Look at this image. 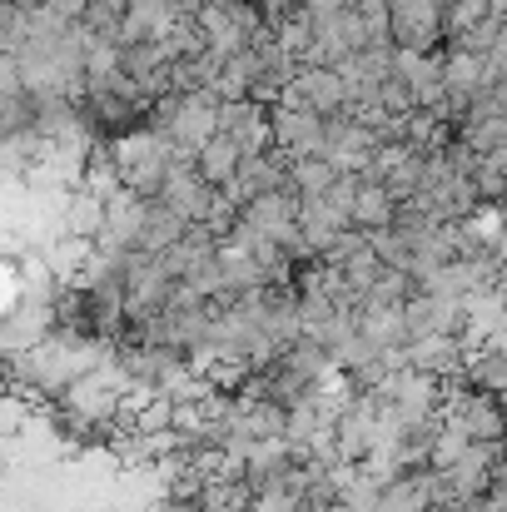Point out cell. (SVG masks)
<instances>
[{
  "label": "cell",
  "instance_id": "obj_3",
  "mask_svg": "<svg viewBox=\"0 0 507 512\" xmlns=\"http://www.w3.org/2000/svg\"><path fill=\"white\" fill-rule=\"evenodd\" d=\"M219 130L244 150V155H259L269 150V100H224L219 105Z\"/></svg>",
  "mask_w": 507,
  "mask_h": 512
},
{
  "label": "cell",
  "instance_id": "obj_8",
  "mask_svg": "<svg viewBox=\"0 0 507 512\" xmlns=\"http://www.w3.org/2000/svg\"><path fill=\"white\" fill-rule=\"evenodd\" d=\"M130 5H135V0H130Z\"/></svg>",
  "mask_w": 507,
  "mask_h": 512
},
{
  "label": "cell",
  "instance_id": "obj_2",
  "mask_svg": "<svg viewBox=\"0 0 507 512\" xmlns=\"http://www.w3.org/2000/svg\"><path fill=\"white\" fill-rule=\"evenodd\" d=\"M289 95H299V100H304L309 110H319L324 120H329V115H348V80H343L338 65L304 60L299 75H294V85H289Z\"/></svg>",
  "mask_w": 507,
  "mask_h": 512
},
{
  "label": "cell",
  "instance_id": "obj_4",
  "mask_svg": "<svg viewBox=\"0 0 507 512\" xmlns=\"http://www.w3.org/2000/svg\"><path fill=\"white\" fill-rule=\"evenodd\" d=\"M348 219H353V229H363V234L388 229V224L398 219V199L388 194V184H383V179L358 174V179H353V204H348Z\"/></svg>",
  "mask_w": 507,
  "mask_h": 512
},
{
  "label": "cell",
  "instance_id": "obj_5",
  "mask_svg": "<svg viewBox=\"0 0 507 512\" xmlns=\"http://www.w3.org/2000/svg\"><path fill=\"white\" fill-rule=\"evenodd\" d=\"M463 358H468V339H458V334H428V339H413L403 348V363H413L433 378L463 373Z\"/></svg>",
  "mask_w": 507,
  "mask_h": 512
},
{
  "label": "cell",
  "instance_id": "obj_1",
  "mask_svg": "<svg viewBox=\"0 0 507 512\" xmlns=\"http://www.w3.org/2000/svg\"><path fill=\"white\" fill-rule=\"evenodd\" d=\"M324 115L319 110H309L299 95H279V100H269V140H274V150H284L289 160H309V155H324Z\"/></svg>",
  "mask_w": 507,
  "mask_h": 512
},
{
  "label": "cell",
  "instance_id": "obj_6",
  "mask_svg": "<svg viewBox=\"0 0 507 512\" xmlns=\"http://www.w3.org/2000/svg\"><path fill=\"white\" fill-rule=\"evenodd\" d=\"M244 160H249V155H244V150H239V145H234L224 130L194 150V170L204 174L214 189H229V184L239 179V170H244Z\"/></svg>",
  "mask_w": 507,
  "mask_h": 512
},
{
  "label": "cell",
  "instance_id": "obj_7",
  "mask_svg": "<svg viewBox=\"0 0 507 512\" xmlns=\"http://www.w3.org/2000/svg\"><path fill=\"white\" fill-rule=\"evenodd\" d=\"M458 378L468 388H478V393H503L507 398V348L468 343V358H463V373Z\"/></svg>",
  "mask_w": 507,
  "mask_h": 512
}]
</instances>
